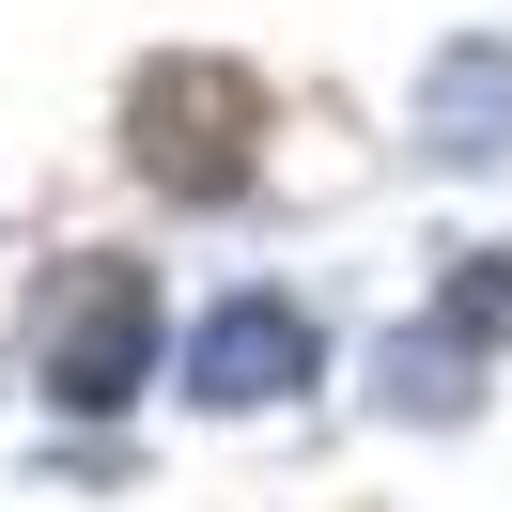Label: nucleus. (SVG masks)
<instances>
[{
	"mask_svg": "<svg viewBox=\"0 0 512 512\" xmlns=\"http://www.w3.org/2000/svg\"><path fill=\"white\" fill-rule=\"evenodd\" d=\"M497 311H512V264H466V280H450V311L388 342V404H466V373H481V342H497Z\"/></svg>",
	"mask_w": 512,
	"mask_h": 512,
	"instance_id": "20e7f679",
	"label": "nucleus"
},
{
	"mask_svg": "<svg viewBox=\"0 0 512 512\" xmlns=\"http://www.w3.org/2000/svg\"><path fill=\"white\" fill-rule=\"evenodd\" d=\"M125 156L156 171L171 202H233V187H249V156H264V78H249V63H140Z\"/></svg>",
	"mask_w": 512,
	"mask_h": 512,
	"instance_id": "f257e3e1",
	"label": "nucleus"
},
{
	"mask_svg": "<svg viewBox=\"0 0 512 512\" xmlns=\"http://www.w3.org/2000/svg\"><path fill=\"white\" fill-rule=\"evenodd\" d=\"M311 311H280V295H233V311H202L187 342V388L202 404H280V388H311Z\"/></svg>",
	"mask_w": 512,
	"mask_h": 512,
	"instance_id": "7ed1b4c3",
	"label": "nucleus"
},
{
	"mask_svg": "<svg viewBox=\"0 0 512 512\" xmlns=\"http://www.w3.org/2000/svg\"><path fill=\"white\" fill-rule=\"evenodd\" d=\"M32 373L63 388V404H125L140 373H156V280H140L125 249H78L32 280Z\"/></svg>",
	"mask_w": 512,
	"mask_h": 512,
	"instance_id": "f03ea898",
	"label": "nucleus"
},
{
	"mask_svg": "<svg viewBox=\"0 0 512 512\" xmlns=\"http://www.w3.org/2000/svg\"><path fill=\"white\" fill-rule=\"evenodd\" d=\"M435 156H512V47H450L435 63Z\"/></svg>",
	"mask_w": 512,
	"mask_h": 512,
	"instance_id": "39448f33",
	"label": "nucleus"
}]
</instances>
